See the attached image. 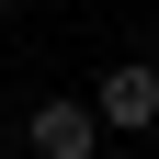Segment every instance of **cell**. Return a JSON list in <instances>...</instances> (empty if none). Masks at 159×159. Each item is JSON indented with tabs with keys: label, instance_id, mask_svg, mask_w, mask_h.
Segmentation results:
<instances>
[{
	"label": "cell",
	"instance_id": "obj_1",
	"mask_svg": "<svg viewBox=\"0 0 159 159\" xmlns=\"http://www.w3.org/2000/svg\"><path fill=\"white\" fill-rule=\"evenodd\" d=\"M91 125L102 136H159V57H114L91 80Z\"/></svg>",
	"mask_w": 159,
	"mask_h": 159
},
{
	"label": "cell",
	"instance_id": "obj_2",
	"mask_svg": "<svg viewBox=\"0 0 159 159\" xmlns=\"http://www.w3.org/2000/svg\"><path fill=\"white\" fill-rule=\"evenodd\" d=\"M23 159H102V125H91V102H80V91H46V102L23 114Z\"/></svg>",
	"mask_w": 159,
	"mask_h": 159
},
{
	"label": "cell",
	"instance_id": "obj_3",
	"mask_svg": "<svg viewBox=\"0 0 159 159\" xmlns=\"http://www.w3.org/2000/svg\"><path fill=\"white\" fill-rule=\"evenodd\" d=\"M125 159H148V148H125Z\"/></svg>",
	"mask_w": 159,
	"mask_h": 159
},
{
	"label": "cell",
	"instance_id": "obj_4",
	"mask_svg": "<svg viewBox=\"0 0 159 159\" xmlns=\"http://www.w3.org/2000/svg\"><path fill=\"white\" fill-rule=\"evenodd\" d=\"M0 11H11V0H0Z\"/></svg>",
	"mask_w": 159,
	"mask_h": 159
}]
</instances>
